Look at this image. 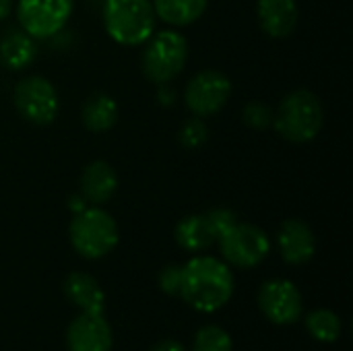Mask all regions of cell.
I'll return each mask as SVG.
<instances>
[{
  "label": "cell",
  "mask_w": 353,
  "mask_h": 351,
  "mask_svg": "<svg viewBox=\"0 0 353 351\" xmlns=\"http://www.w3.org/2000/svg\"><path fill=\"white\" fill-rule=\"evenodd\" d=\"M234 296V273L225 261L199 254L182 267L180 298L196 312H217Z\"/></svg>",
  "instance_id": "1"
},
{
  "label": "cell",
  "mask_w": 353,
  "mask_h": 351,
  "mask_svg": "<svg viewBox=\"0 0 353 351\" xmlns=\"http://www.w3.org/2000/svg\"><path fill=\"white\" fill-rule=\"evenodd\" d=\"M325 126V110L316 93L296 89L288 93L273 114V128L290 143H310Z\"/></svg>",
  "instance_id": "2"
},
{
  "label": "cell",
  "mask_w": 353,
  "mask_h": 351,
  "mask_svg": "<svg viewBox=\"0 0 353 351\" xmlns=\"http://www.w3.org/2000/svg\"><path fill=\"white\" fill-rule=\"evenodd\" d=\"M157 14L151 0H105L103 27L120 46H141L153 33Z\"/></svg>",
  "instance_id": "3"
},
{
  "label": "cell",
  "mask_w": 353,
  "mask_h": 351,
  "mask_svg": "<svg viewBox=\"0 0 353 351\" xmlns=\"http://www.w3.org/2000/svg\"><path fill=\"white\" fill-rule=\"evenodd\" d=\"M68 238L77 254L89 261L108 257L120 240L116 219L101 207L89 205L81 213L72 215L68 225Z\"/></svg>",
  "instance_id": "4"
},
{
  "label": "cell",
  "mask_w": 353,
  "mask_h": 351,
  "mask_svg": "<svg viewBox=\"0 0 353 351\" xmlns=\"http://www.w3.org/2000/svg\"><path fill=\"white\" fill-rule=\"evenodd\" d=\"M188 50V39L180 31H157L145 41L141 68L151 83L168 85L186 68Z\"/></svg>",
  "instance_id": "5"
},
{
  "label": "cell",
  "mask_w": 353,
  "mask_h": 351,
  "mask_svg": "<svg viewBox=\"0 0 353 351\" xmlns=\"http://www.w3.org/2000/svg\"><path fill=\"white\" fill-rule=\"evenodd\" d=\"M221 257L228 265L238 269L259 267L271 252V240L265 230L252 223L236 221L225 234L217 238Z\"/></svg>",
  "instance_id": "6"
},
{
  "label": "cell",
  "mask_w": 353,
  "mask_h": 351,
  "mask_svg": "<svg viewBox=\"0 0 353 351\" xmlns=\"http://www.w3.org/2000/svg\"><path fill=\"white\" fill-rule=\"evenodd\" d=\"M14 108L23 120L35 126H48L60 112V97L52 81L39 74L21 79L12 93Z\"/></svg>",
  "instance_id": "7"
},
{
  "label": "cell",
  "mask_w": 353,
  "mask_h": 351,
  "mask_svg": "<svg viewBox=\"0 0 353 351\" xmlns=\"http://www.w3.org/2000/svg\"><path fill=\"white\" fill-rule=\"evenodd\" d=\"M74 0H19L17 19L21 29L33 39L58 35L70 21Z\"/></svg>",
  "instance_id": "8"
},
{
  "label": "cell",
  "mask_w": 353,
  "mask_h": 351,
  "mask_svg": "<svg viewBox=\"0 0 353 351\" xmlns=\"http://www.w3.org/2000/svg\"><path fill=\"white\" fill-rule=\"evenodd\" d=\"M232 81L215 68L196 72L184 89V106L199 118L217 114L232 97Z\"/></svg>",
  "instance_id": "9"
},
{
  "label": "cell",
  "mask_w": 353,
  "mask_h": 351,
  "mask_svg": "<svg viewBox=\"0 0 353 351\" xmlns=\"http://www.w3.org/2000/svg\"><path fill=\"white\" fill-rule=\"evenodd\" d=\"M259 308L273 325L285 327L302 319L304 300L300 290L292 281L271 279L265 281L259 290Z\"/></svg>",
  "instance_id": "10"
},
{
  "label": "cell",
  "mask_w": 353,
  "mask_h": 351,
  "mask_svg": "<svg viewBox=\"0 0 353 351\" xmlns=\"http://www.w3.org/2000/svg\"><path fill=\"white\" fill-rule=\"evenodd\" d=\"M114 335L103 314L81 312L66 329L68 351H110Z\"/></svg>",
  "instance_id": "11"
},
{
  "label": "cell",
  "mask_w": 353,
  "mask_h": 351,
  "mask_svg": "<svg viewBox=\"0 0 353 351\" xmlns=\"http://www.w3.org/2000/svg\"><path fill=\"white\" fill-rule=\"evenodd\" d=\"M277 248L288 265H306L316 254V236L302 219H285L277 232Z\"/></svg>",
  "instance_id": "12"
},
{
  "label": "cell",
  "mask_w": 353,
  "mask_h": 351,
  "mask_svg": "<svg viewBox=\"0 0 353 351\" xmlns=\"http://www.w3.org/2000/svg\"><path fill=\"white\" fill-rule=\"evenodd\" d=\"M118 174L116 170L103 161V159H95L91 163L85 166L81 180H79V194L95 207L105 205L118 190Z\"/></svg>",
  "instance_id": "13"
},
{
  "label": "cell",
  "mask_w": 353,
  "mask_h": 351,
  "mask_svg": "<svg viewBox=\"0 0 353 351\" xmlns=\"http://www.w3.org/2000/svg\"><path fill=\"white\" fill-rule=\"evenodd\" d=\"M256 19L267 35L275 39H283L296 31L300 8L296 0H259Z\"/></svg>",
  "instance_id": "14"
},
{
  "label": "cell",
  "mask_w": 353,
  "mask_h": 351,
  "mask_svg": "<svg viewBox=\"0 0 353 351\" xmlns=\"http://www.w3.org/2000/svg\"><path fill=\"white\" fill-rule=\"evenodd\" d=\"M64 296L85 314H103L105 310V294L101 285L83 271H74L64 279Z\"/></svg>",
  "instance_id": "15"
},
{
  "label": "cell",
  "mask_w": 353,
  "mask_h": 351,
  "mask_svg": "<svg viewBox=\"0 0 353 351\" xmlns=\"http://www.w3.org/2000/svg\"><path fill=\"white\" fill-rule=\"evenodd\" d=\"M120 116V108L116 103V99L108 93H93L85 99L83 110H81V120L83 126L89 132H108L116 126Z\"/></svg>",
  "instance_id": "16"
},
{
  "label": "cell",
  "mask_w": 353,
  "mask_h": 351,
  "mask_svg": "<svg viewBox=\"0 0 353 351\" xmlns=\"http://www.w3.org/2000/svg\"><path fill=\"white\" fill-rule=\"evenodd\" d=\"M37 39L21 31H10L0 39V64L8 70H23L37 58Z\"/></svg>",
  "instance_id": "17"
},
{
  "label": "cell",
  "mask_w": 353,
  "mask_h": 351,
  "mask_svg": "<svg viewBox=\"0 0 353 351\" xmlns=\"http://www.w3.org/2000/svg\"><path fill=\"white\" fill-rule=\"evenodd\" d=\"M174 238L182 250L194 254L207 250L209 246H213V242H217L205 215H186L184 219H180Z\"/></svg>",
  "instance_id": "18"
},
{
  "label": "cell",
  "mask_w": 353,
  "mask_h": 351,
  "mask_svg": "<svg viewBox=\"0 0 353 351\" xmlns=\"http://www.w3.org/2000/svg\"><path fill=\"white\" fill-rule=\"evenodd\" d=\"M157 19L172 27H186L196 23L205 10L209 0H151Z\"/></svg>",
  "instance_id": "19"
},
{
  "label": "cell",
  "mask_w": 353,
  "mask_h": 351,
  "mask_svg": "<svg viewBox=\"0 0 353 351\" xmlns=\"http://www.w3.org/2000/svg\"><path fill=\"white\" fill-rule=\"evenodd\" d=\"M341 319L333 310L316 308L306 314V329L321 343H335L341 337Z\"/></svg>",
  "instance_id": "20"
},
{
  "label": "cell",
  "mask_w": 353,
  "mask_h": 351,
  "mask_svg": "<svg viewBox=\"0 0 353 351\" xmlns=\"http://www.w3.org/2000/svg\"><path fill=\"white\" fill-rule=\"evenodd\" d=\"M192 351H234V341L230 337L228 331H223L221 327L209 325L199 329Z\"/></svg>",
  "instance_id": "21"
},
{
  "label": "cell",
  "mask_w": 353,
  "mask_h": 351,
  "mask_svg": "<svg viewBox=\"0 0 353 351\" xmlns=\"http://www.w3.org/2000/svg\"><path fill=\"white\" fill-rule=\"evenodd\" d=\"M207 139H209V126H207L205 120L199 118V116L188 118V120L182 124L180 132H178L180 145H182L184 149H188V151L201 149V147L207 143Z\"/></svg>",
  "instance_id": "22"
},
{
  "label": "cell",
  "mask_w": 353,
  "mask_h": 351,
  "mask_svg": "<svg viewBox=\"0 0 353 351\" xmlns=\"http://www.w3.org/2000/svg\"><path fill=\"white\" fill-rule=\"evenodd\" d=\"M273 114H275V110L269 103L248 101L242 112V120L252 130H267L269 126H273Z\"/></svg>",
  "instance_id": "23"
},
{
  "label": "cell",
  "mask_w": 353,
  "mask_h": 351,
  "mask_svg": "<svg viewBox=\"0 0 353 351\" xmlns=\"http://www.w3.org/2000/svg\"><path fill=\"white\" fill-rule=\"evenodd\" d=\"M205 217H207V221H209V225H211L215 238H219L221 234H225V232L238 221L236 213H234L232 209H228V207H215V209H211L209 213H205Z\"/></svg>",
  "instance_id": "24"
},
{
  "label": "cell",
  "mask_w": 353,
  "mask_h": 351,
  "mask_svg": "<svg viewBox=\"0 0 353 351\" xmlns=\"http://www.w3.org/2000/svg\"><path fill=\"white\" fill-rule=\"evenodd\" d=\"M157 283L165 296H180L182 288V267L180 265H168L159 271Z\"/></svg>",
  "instance_id": "25"
},
{
  "label": "cell",
  "mask_w": 353,
  "mask_h": 351,
  "mask_svg": "<svg viewBox=\"0 0 353 351\" xmlns=\"http://www.w3.org/2000/svg\"><path fill=\"white\" fill-rule=\"evenodd\" d=\"M149 351H186V348L174 339H165V341H159L157 345H153Z\"/></svg>",
  "instance_id": "26"
},
{
  "label": "cell",
  "mask_w": 353,
  "mask_h": 351,
  "mask_svg": "<svg viewBox=\"0 0 353 351\" xmlns=\"http://www.w3.org/2000/svg\"><path fill=\"white\" fill-rule=\"evenodd\" d=\"M85 207H89V203L81 197V194H72V197H68V209H70V213L74 215V213H81Z\"/></svg>",
  "instance_id": "27"
},
{
  "label": "cell",
  "mask_w": 353,
  "mask_h": 351,
  "mask_svg": "<svg viewBox=\"0 0 353 351\" xmlns=\"http://www.w3.org/2000/svg\"><path fill=\"white\" fill-rule=\"evenodd\" d=\"M161 89H159V101L163 103V106H170V103H174V99H176V95H174V91H170L168 89V85H159Z\"/></svg>",
  "instance_id": "28"
},
{
  "label": "cell",
  "mask_w": 353,
  "mask_h": 351,
  "mask_svg": "<svg viewBox=\"0 0 353 351\" xmlns=\"http://www.w3.org/2000/svg\"><path fill=\"white\" fill-rule=\"evenodd\" d=\"M12 0H0V21H4L8 14H10V10H12Z\"/></svg>",
  "instance_id": "29"
}]
</instances>
